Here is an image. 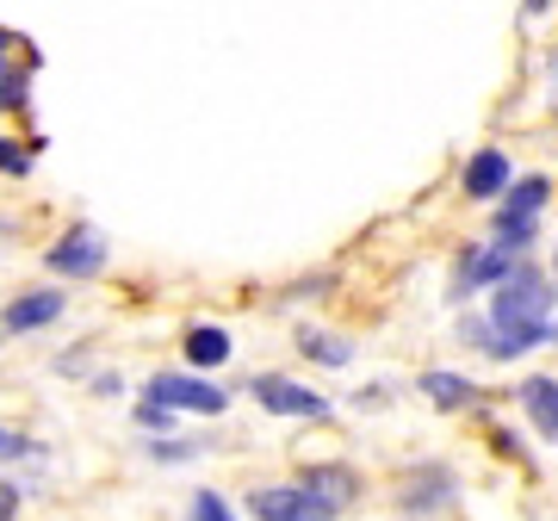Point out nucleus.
<instances>
[{"label":"nucleus","instance_id":"f257e3e1","mask_svg":"<svg viewBox=\"0 0 558 521\" xmlns=\"http://www.w3.org/2000/svg\"><path fill=\"white\" fill-rule=\"evenodd\" d=\"M553 304H558L553 274H539L534 260H515V267L490 286V311H484V317H465L459 336L472 341V348H484L490 361H515V354H527V348L558 336Z\"/></svg>","mask_w":558,"mask_h":521},{"label":"nucleus","instance_id":"f03ea898","mask_svg":"<svg viewBox=\"0 0 558 521\" xmlns=\"http://www.w3.org/2000/svg\"><path fill=\"white\" fill-rule=\"evenodd\" d=\"M546 193H553V186L539 181V174L509 181V193L497 199V218H490V242L509 249V255H527L534 237H539V205H546Z\"/></svg>","mask_w":558,"mask_h":521},{"label":"nucleus","instance_id":"7ed1b4c3","mask_svg":"<svg viewBox=\"0 0 558 521\" xmlns=\"http://www.w3.org/2000/svg\"><path fill=\"white\" fill-rule=\"evenodd\" d=\"M143 398H156L161 410H174V416H223V410H230L223 385L199 379V373H186V366H180V373H156Z\"/></svg>","mask_w":558,"mask_h":521},{"label":"nucleus","instance_id":"20e7f679","mask_svg":"<svg viewBox=\"0 0 558 521\" xmlns=\"http://www.w3.org/2000/svg\"><path fill=\"white\" fill-rule=\"evenodd\" d=\"M248 391H255V403L267 410V416H292V422H329V416H336V403L317 398L311 385L286 379V373H260Z\"/></svg>","mask_w":558,"mask_h":521},{"label":"nucleus","instance_id":"39448f33","mask_svg":"<svg viewBox=\"0 0 558 521\" xmlns=\"http://www.w3.org/2000/svg\"><path fill=\"white\" fill-rule=\"evenodd\" d=\"M44 267L50 274H62V280H94L106 267V242L100 230H87V223H69L50 249H44Z\"/></svg>","mask_w":558,"mask_h":521},{"label":"nucleus","instance_id":"423d86ee","mask_svg":"<svg viewBox=\"0 0 558 521\" xmlns=\"http://www.w3.org/2000/svg\"><path fill=\"white\" fill-rule=\"evenodd\" d=\"M248 516L255 521H336L304 484H255L248 490Z\"/></svg>","mask_w":558,"mask_h":521},{"label":"nucleus","instance_id":"0eeeda50","mask_svg":"<svg viewBox=\"0 0 558 521\" xmlns=\"http://www.w3.org/2000/svg\"><path fill=\"white\" fill-rule=\"evenodd\" d=\"M521 255H509V249H497V242H484V249H465L459 255V274H453V299H472V292H490V286L515 267Z\"/></svg>","mask_w":558,"mask_h":521},{"label":"nucleus","instance_id":"6e6552de","mask_svg":"<svg viewBox=\"0 0 558 521\" xmlns=\"http://www.w3.org/2000/svg\"><path fill=\"white\" fill-rule=\"evenodd\" d=\"M57 317H62V292L57 286H32V292H20V299L0 311V329L7 336H32V329H50Z\"/></svg>","mask_w":558,"mask_h":521},{"label":"nucleus","instance_id":"1a4fd4ad","mask_svg":"<svg viewBox=\"0 0 558 521\" xmlns=\"http://www.w3.org/2000/svg\"><path fill=\"white\" fill-rule=\"evenodd\" d=\"M453 472L447 465H416L410 478H403V497H398V509L403 516H435V509H447L453 502Z\"/></svg>","mask_w":558,"mask_h":521},{"label":"nucleus","instance_id":"9d476101","mask_svg":"<svg viewBox=\"0 0 558 521\" xmlns=\"http://www.w3.org/2000/svg\"><path fill=\"white\" fill-rule=\"evenodd\" d=\"M180 354H186V373H218V366L236 354V341H230V329H218V323H193L186 341H180Z\"/></svg>","mask_w":558,"mask_h":521},{"label":"nucleus","instance_id":"9b49d317","mask_svg":"<svg viewBox=\"0 0 558 521\" xmlns=\"http://www.w3.org/2000/svg\"><path fill=\"white\" fill-rule=\"evenodd\" d=\"M299 484L323 502V509H329V516H348V509H354V497H360V478L348 472V465H311Z\"/></svg>","mask_w":558,"mask_h":521},{"label":"nucleus","instance_id":"f8f14e48","mask_svg":"<svg viewBox=\"0 0 558 521\" xmlns=\"http://www.w3.org/2000/svg\"><path fill=\"white\" fill-rule=\"evenodd\" d=\"M509 181H515V174H509V156H502V149H478V156L465 161V199H502V193H509Z\"/></svg>","mask_w":558,"mask_h":521},{"label":"nucleus","instance_id":"ddd939ff","mask_svg":"<svg viewBox=\"0 0 558 521\" xmlns=\"http://www.w3.org/2000/svg\"><path fill=\"white\" fill-rule=\"evenodd\" d=\"M521 410H527V422L558 447V379H546V373L521 379Z\"/></svg>","mask_w":558,"mask_h":521},{"label":"nucleus","instance_id":"4468645a","mask_svg":"<svg viewBox=\"0 0 558 521\" xmlns=\"http://www.w3.org/2000/svg\"><path fill=\"white\" fill-rule=\"evenodd\" d=\"M422 398L447 416H459V410H478V385L459 379V373H422Z\"/></svg>","mask_w":558,"mask_h":521},{"label":"nucleus","instance_id":"2eb2a0df","mask_svg":"<svg viewBox=\"0 0 558 521\" xmlns=\"http://www.w3.org/2000/svg\"><path fill=\"white\" fill-rule=\"evenodd\" d=\"M25 100H32V69L0 50V112H25Z\"/></svg>","mask_w":558,"mask_h":521},{"label":"nucleus","instance_id":"dca6fc26","mask_svg":"<svg viewBox=\"0 0 558 521\" xmlns=\"http://www.w3.org/2000/svg\"><path fill=\"white\" fill-rule=\"evenodd\" d=\"M299 348H304V354H311L317 366H348V361H354V341L323 336V329H311V323L299 329Z\"/></svg>","mask_w":558,"mask_h":521},{"label":"nucleus","instance_id":"f3484780","mask_svg":"<svg viewBox=\"0 0 558 521\" xmlns=\"http://www.w3.org/2000/svg\"><path fill=\"white\" fill-rule=\"evenodd\" d=\"M186 521H236V509H230L218 490H193V502H186Z\"/></svg>","mask_w":558,"mask_h":521},{"label":"nucleus","instance_id":"a211bd4d","mask_svg":"<svg viewBox=\"0 0 558 521\" xmlns=\"http://www.w3.org/2000/svg\"><path fill=\"white\" fill-rule=\"evenodd\" d=\"M131 416H137V428H143V435H156V441H161V435H174V410H161L156 398H143Z\"/></svg>","mask_w":558,"mask_h":521},{"label":"nucleus","instance_id":"6ab92c4d","mask_svg":"<svg viewBox=\"0 0 558 521\" xmlns=\"http://www.w3.org/2000/svg\"><path fill=\"white\" fill-rule=\"evenodd\" d=\"M25 168H32V149H25V143H7V137H0V174H25Z\"/></svg>","mask_w":558,"mask_h":521},{"label":"nucleus","instance_id":"aec40b11","mask_svg":"<svg viewBox=\"0 0 558 521\" xmlns=\"http://www.w3.org/2000/svg\"><path fill=\"white\" fill-rule=\"evenodd\" d=\"M149 453H156L161 465H180V460H193V453H199V447H193V441H168V435H161V441L149 447Z\"/></svg>","mask_w":558,"mask_h":521},{"label":"nucleus","instance_id":"412c9836","mask_svg":"<svg viewBox=\"0 0 558 521\" xmlns=\"http://www.w3.org/2000/svg\"><path fill=\"white\" fill-rule=\"evenodd\" d=\"M25 453H32V441L13 435V428H0V460H25Z\"/></svg>","mask_w":558,"mask_h":521},{"label":"nucleus","instance_id":"4be33fe9","mask_svg":"<svg viewBox=\"0 0 558 521\" xmlns=\"http://www.w3.org/2000/svg\"><path fill=\"white\" fill-rule=\"evenodd\" d=\"M0 521H20V490L0 478Z\"/></svg>","mask_w":558,"mask_h":521},{"label":"nucleus","instance_id":"5701e85b","mask_svg":"<svg viewBox=\"0 0 558 521\" xmlns=\"http://www.w3.org/2000/svg\"><path fill=\"white\" fill-rule=\"evenodd\" d=\"M521 13H527V20H539V13H546V0H521Z\"/></svg>","mask_w":558,"mask_h":521},{"label":"nucleus","instance_id":"b1692460","mask_svg":"<svg viewBox=\"0 0 558 521\" xmlns=\"http://www.w3.org/2000/svg\"><path fill=\"white\" fill-rule=\"evenodd\" d=\"M0 50H13V32H7V25H0Z\"/></svg>","mask_w":558,"mask_h":521},{"label":"nucleus","instance_id":"393cba45","mask_svg":"<svg viewBox=\"0 0 558 521\" xmlns=\"http://www.w3.org/2000/svg\"><path fill=\"white\" fill-rule=\"evenodd\" d=\"M553 286H558V249H553Z\"/></svg>","mask_w":558,"mask_h":521}]
</instances>
